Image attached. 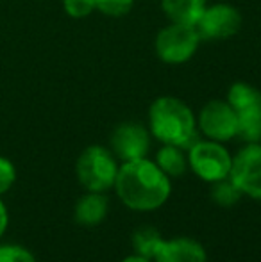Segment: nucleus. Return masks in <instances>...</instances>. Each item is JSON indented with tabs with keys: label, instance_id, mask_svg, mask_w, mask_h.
<instances>
[{
	"label": "nucleus",
	"instance_id": "5",
	"mask_svg": "<svg viewBox=\"0 0 261 262\" xmlns=\"http://www.w3.org/2000/svg\"><path fill=\"white\" fill-rule=\"evenodd\" d=\"M188 166L198 179L215 184L229 177L233 157L222 143L213 139H197L188 148Z\"/></svg>",
	"mask_w": 261,
	"mask_h": 262
},
{
	"label": "nucleus",
	"instance_id": "18",
	"mask_svg": "<svg viewBox=\"0 0 261 262\" xmlns=\"http://www.w3.org/2000/svg\"><path fill=\"white\" fill-rule=\"evenodd\" d=\"M14 182H16V166L11 159L0 156V196L11 191Z\"/></svg>",
	"mask_w": 261,
	"mask_h": 262
},
{
	"label": "nucleus",
	"instance_id": "21",
	"mask_svg": "<svg viewBox=\"0 0 261 262\" xmlns=\"http://www.w3.org/2000/svg\"><path fill=\"white\" fill-rule=\"evenodd\" d=\"M122 262H152V260L147 259V257H143V255H139V253H134V255L126 257Z\"/></svg>",
	"mask_w": 261,
	"mask_h": 262
},
{
	"label": "nucleus",
	"instance_id": "7",
	"mask_svg": "<svg viewBox=\"0 0 261 262\" xmlns=\"http://www.w3.org/2000/svg\"><path fill=\"white\" fill-rule=\"evenodd\" d=\"M229 179L242 194L252 200H261V145L249 143L236 154Z\"/></svg>",
	"mask_w": 261,
	"mask_h": 262
},
{
	"label": "nucleus",
	"instance_id": "6",
	"mask_svg": "<svg viewBox=\"0 0 261 262\" xmlns=\"http://www.w3.org/2000/svg\"><path fill=\"white\" fill-rule=\"evenodd\" d=\"M242 27V14L231 4H213L206 6L202 14L195 21V29L200 39L215 41V39H227L238 34Z\"/></svg>",
	"mask_w": 261,
	"mask_h": 262
},
{
	"label": "nucleus",
	"instance_id": "12",
	"mask_svg": "<svg viewBox=\"0 0 261 262\" xmlns=\"http://www.w3.org/2000/svg\"><path fill=\"white\" fill-rule=\"evenodd\" d=\"M161 7L174 24L195 25L206 7V0H161Z\"/></svg>",
	"mask_w": 261,
	"mask_h": 262
},
{
	"label": "nucleus",
	"instance_id": "13",
	"mask_svg": "<svg viewBox=\"0 0 261 262\" xmlns=\"http://www.w3.org/2000/svg\"><path fill=\"white\" fill-rule=\"evenodd\" d=\"M156 164L161 168V171L168 177H181L185 175L188 168V159L183 154V148L174 145H163L156 156Z\"/></svg>",
	"mask_w": 261,
	"mask_h": 262
},
{
	"label": "nucleus",
	"instance_id": "20",
	"mask_svg": "<svg viewBox=\"0 0 261 262\" xmlns=\"http://www.w3.org/2000/svg\"><path fill=\"white\" fill-rule=\"evenodd\" d=\"M7 227H9V210H7L2 196H0V239H2L4 234L7 232Z\"/></svg>",
	"mask_w": 261,
	"mask_h": 262
},
{
	"label": "nucleus",
	"instance_id": "19",
	"mask_svg": "<svg viewBox=\"0 0 261 262\" xmlns=\"http://www.w3.org/2000/svg\"><path fill=\"white\" fill-rule=\"evenodd\" d=\"M63 7L70 18H77V20L90 16L95 11L93 0H63Z\"/></svg>",
	"mask_w": 261,
	"mask_h": 262
},
{
	"label": "nucleus",
	"instance_id": "14",
	"mask_svg": "<svg viewBox=\"0 0 261 262\" xmlns=\"http://www.w3.org/2000/svg\"><path fill=\"white\" fill-rule=\"evenodd\" d=\"M161 241H163V235L152 227H142L132 234V246H134L136 253L150 260H152Z\"/></svg>",
	"mask_w": 261,
	"mask_h": 262
},
{
	"label": "nucleus",
	"instance_id": "2",
	"mask_svg": "<svg viewBox=\"0 0 261 262\" xmlns=\"http://www.w3.org/2000/svg\"><path fill=\"white\" fill-rule=\"evenodd\" d=\"M150 134L163 145L190 148L197 141V118L175 97H159L149 109Z\"/></svg>",
	"mask_w": 261,
	"mask_h": 262
},
{
	"label": "nucleus",
	"instance_id": "15",
	"mask_svg": "<svg viewBox=\"0 0 261 262\" xmlns=\"http://www.w3.org/2000/svg\"><path fill=\"white\" fill-rule=\"evenodd\" d=\"M213 200L216 202L222 207H231L234 205L238 200L242 198V193L236 186L233 184V180L227 177L224 180H218V182L213 184V191H211Z\"/></svg>",
	"mask_w": 261,
	"mask_h": 262
},
{
	"label": "nucleus",
	"instance_id": "8",
	"mask_svg": "<svg viewBox=\"0 0 261 262\" xmlns=\"http://www.w3.org/2000/svg\"><path fill=\"white\" fill-rule=\"evenodd\" d=\"M197 127L208 139L226 143L238 136V116L227 100H211L198 113Z\"/></svg>",
	"mask_w": 261,
	"mask_h": 262
},
{
	"label": "nucleus",
	"instance_id": "9",
	"mask_svg": "<svg viewBox=\"0 0 261 262\" xmlns=\"http://www.w3.org/2000/svg\"><path fill=\"white\" fill-rule=\"evenodd\" d=\"M111 148L122 162L145 159L150 148V132L142 123H122L113 130Z\"/></svg>",
	"mask_w": 261,
	"mask_h": 262
},
{
	"label": "nucleus",
	"instance_id": "10",
	"mask_svg": "<svg viewBox=\"0 0 261 262\" xmlns=\"http://www.w3.org/2000/svg\"><path fill=\"white\" fill-rule=\"evenodd\" d=\"M204 246L195 239L190 237H174L163 239L157 246L152 262H206Z\"/></svg>",
	"mask_w": 261,
	"mask_h": 262
},
{
	"label": "nucleus",
	"instance_id": "3",
	"mask_svg": "<svg viewBox=\"0 0 261 262\" xmlns=\"http://www.w3.org/2000/svg\"><path fill=\"white\" fill-rule=\"evenodd\" d=\"M116 157L101 145H91L77 159L75 173L81 186L91 193H104L115 186L118 175Z\"/></svg>",
	"mask_w": 261,
	"mask_h": 262
},
{
	"label": "nucleus",
	"instance_id": "4",
	"mask_svg": "<svg viewBox=\"0 0 261 262\" xmlns=\"http://www.w3.org/2000/svg\"><path fill=\"white\" fill-rule=\"evenodd\" d=\"M200 41L202 39L195 25L170 21V25L157 32L154 49H156V55L159 57V61L167 64H183L195 55Z\"/></svg>",
	"mask_w": 261,
	"mask_h": 262
},
{
	"label": "nucleus",
	"instance_id": "11",
	"mask_svg": "<svg viewBox=\"0 0 261 262\" xmlns=\"http://www.w3.org/2000/svg\"><path fill=\"white\" fill-rule=\"evenodd\" d=\"M108 198L102 193H91L88 191L84 196L77 200L73 207V217L83 227H97L108 216Z\"/></svg>",
	"mask_w": 261,
	"mask_h": 262
},
{
	"label": "nucleus",
	"instance_id": "17",
	"mask_svg": "<svg viewBox=\"0 0 261 262\" xmlns=\"http://www.w3.org/2000/svg\"><path fill=\"white\" fill-rule=\"evenodd\" d=\"M95 11H101L102 14L111 18L126 16L132 9L134 0H93Z\"/></svg>",
	"mask_w": 261,
	"mask_h": 262
},
{
	"label": "nucleus",
	"instance_id": "1",
	"mask_svg": "<svg viewBox=\"0 0 261 262\" xmlns=\"http://www.w3.org/2000/svg\"><path fill=\"white\" fill-rule=\"evenodd\" d=\"M113 187L120 202L138 212H150L159 209L172 193L168 175L147 157L124 162L118 168V175Z\"/></svg>",
	"mask_w": 261,
	"mask_h": 262
},
{
	"label": "nucleus",
	"instance_id": "16",
	"mask_svg": "<svg viewBox=\"0 0 261 262\" xmlns=\"http://www.w3.org/2000/svg\"><path fill=\"white\" fill-rule=\"evenodd\" d=\"M0 262H38L29 248L16 243H0Z\"/></svg>",
	"mask_w": 261,
	"mask_h": 262
}]
</instances>
